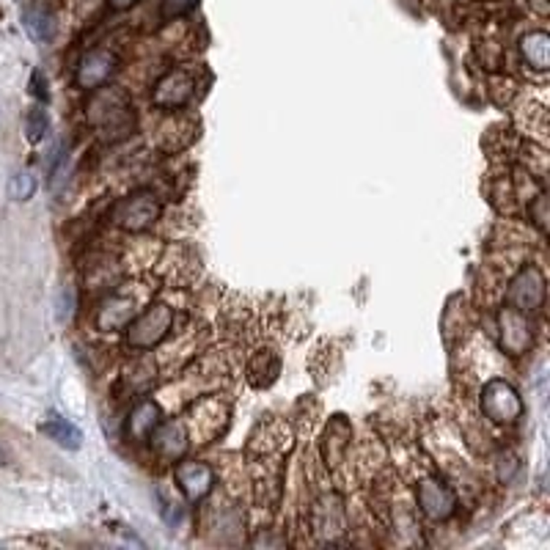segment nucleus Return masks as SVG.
<instances>
[{
  "mask_svg": "<svg viewBox=\"0 0 550 550\" xmlns=\"http://www.w3.org/2000/svg\"><path fill=\"white\" fill-rule=\"evenodd\" d=\"M86 116H88L91 124H96L108 138H111V132H116L113 138H124L130 132V127L135 124V113H132L130 99L122 91H116V88L94 94Z\"/></svg>",
  "mask_w": 550,
  "mask_h": 550,
  "instance_id": "1",
  "label": "nucleus"
},
{
  "mask_svg": "<svg viewBox=\"0 0 550 550\" xmlns=\"http://www.w3.org/2000/svg\"><path fill=\"white\" fill-rule=\"evenodd\" d=\"M160 218V202L152 190H135L113 207V223L124 231H143Z\"/></svg>",
  "mask_w": 550,
  "mask_h": 550,
  "instance_id": "2",
  "label": "nucleus"
},
{
  "mask_svg": "<svg viewBox=\"0 0 550 550\" xmlns=\"http://www.w3.org/2000/svg\"><path fill=\"white\" fill-rule=\"evenodd\" d=\"M171 325H174V311L168 306H163V303L149 306L143 314H138L127 325V338L138 349H152L168 336Z\"/></svg>",
  "mask_w": 550,
  "mask_h": 550,
  "instance_id": "3",
  "label": "nucleus"
},
{
  "mask_svg": "<svg viewBox=\"0 0 550 550\" xmlns=\"http://www.w3.org/2000/svg\"><path fill=\"white\" fill-rule=\"evenodd\" d=\"M482 413L495 424H515L523 416V399L507 380H490L482 391Z\"/></svg>",
  "mask_w": 550,
  "mask_h": 550,
  "instance_id": "4",
  "label": "nucleus"
},
{
  "mask_svg": "<svg viewBox=\"0 0 550 550\" xmlns=\"http://www.w3.org/2000/svg\"><path fill=\"white\" fill-rule=\"evenodd\" d=\"M507 300L515 311H536L545 303V275L539 267H523L507 292Z\"/></svg>",
  "mask_w": 550,
  "mask_h": 550,
  "instance_id": "5",
  "label": "nucleus"
},
{
  "mask_svg": "<svg viewBox=\"0 0 550 550\" xmlns=\"http://www.w3.org/2000/svg\"><path fill=\"white\" fill-rule=\"evenodd\" d=\"M419 507L429 520H448L457 512V495L455 490L443 484L440 479H424L419 484Z\"/></svg>",
  "mask_w": 550,
  "mask_h": 550,
  "instance_id": "6",
  "label": "nucleus"
},
{
  "mask_svg": "<svg viewBox=\"0 0 550 550\" xmlns=\"http://www.w3.org/2000/svg\"><path fill=\"white\" fill-rule=\"evenodd\" d=\"M195 94V77L190 69H171L158 86H155V105L163 111H174L187 105Z\"/></svg>",
  "mask_w": 550,
  "mask_h": 550,
  "instance_id": "7",
  "label": "nucleus"
},
{
  "mask_svg": "<svg viewBox=\"0 0 550 550\" xmlns=\"http://www.w3.org/2000/svg\"><path fill=\"white\" fill-rule=\"evenodd\" d=\"M116 64H119V59L111 53V50L96 47V50H91V53H86L83 61L77 64L75 83L86 91H96L99 86H105L108 77L116 72Z\"/></svg>",
  "mask_w": 550,
  "mask_h": 550,
  "instance_id": "8",
  "label": "nucleus"
},
{
  "mask_svg": "<svg viewBox=\"0 0 550 550\" xmlns=\"http://www.w3.org/2000/svg\"><path fill=\"white\" fill-rule=\"evenodd\" d=\"M174 479H176V484L185 492L187 501H202L204 495H210V490L215 484L212 468L204 465V463H193V460L179 463L176 471H174Z\"/></svg>",
  "mask_w": 550,
  "mask_h": 550,
  "instance_id": "9",
  "label": "nucleus"
},
{
  "mask_svg": "<svg viewBox=\"0 0 550 550\" xmlns=\"http://www.w3.org/2000/svg\"><path fill=\"white\" fill-rule=\"evenodd\" d=\"M528 344H531V328H528L523 311L507 309L501 314V347L509 356H520V353H526Z\"/></svg>",
  "mask_w": 550,
  "mask_h": 550,
  "instance_id": "10",
  "label": "nucleus"
},
{
  "mask_svg": "<svg viewBox=\"0 0 550 550\" xmlns=\"http://www.w3.org/2000/svg\"><path fill=\"white\" fill-rule=\"evenodd\" d=\"M152 446H155V452L168 457V460H176L187 452V432L182 424L176 421H166V424H158L152 429Z\"/></svg>",
  "mask_w": 550,
  "mask_h": 550,
  "instance_id": "11",
  "label": "nucleus"
},
{
  "mask_svg": "<svg viewBox=\"0 0 550 550\" xmlns=\"http://www.w3.org/2000/svg\"><path fill=\"white\" fill-rule=\"evenodd\" d=\"M138 309H135V300L127 297V294H113L105 309L99 311L96 317V325L103 328V330H116V328H127L132 320H135Z\"/></svg>",
  "mask_w": 550,
  "mask_h": 550,
  "instance_id": "12",
  "label": "nucleus"
},
{
  "mask_svg": "<svg viewBox=\"0 0 550 550\" xmlns=\"http://www.w3.org/2000/svg\"><path fill=\"white\" fill-rule=\"evenodd\" d=\"M520 53L528 61V67L545 72L550 67V36L545 31H531L520 41Z\"/></svg>",
  "mask_w": 550,
  "mask_h": 550,
  "instance_id": "13",
  "label": "nucleus"
},
{
  "mask_svg": "<svg viewBox=\"0 0 550 550\" xmlns=\"http://www.w3.org/2000/svg\"><path fill=\"white\" fill-rule=\"evenodd\" d=\"M23 25L36 41H50L53 39V14H50L41 4H31L23 12Z\"/></svg>",
  "mask_w": 550,
  "mask_h": 550,
  "instance_id": "14",
  "label": "nucleus"
},
{
  "mask_svg": "<svg viewBox=\"0 0 550 550\" xmlns=\"http://www.w3.org/2000/svg\"><path fill=\"white\" fill-rule=\"evenodd\" d=\"M158 424H160V410H158V405H155V402H140V405L132 410L130 421H127V432H130V437H149Z\"/></svg>",
  "mask_w": 550,
  "mask_h": 550,
  "instance_id": "15",
  "label": "nucleus"
},
{
  "mask_svg": "<svg viewBox=\"0 0 550 550\" xmlns=\"http://www.w3.org/2000/svg\"><path fill=\"white\" fill-rule=\"evenodd\" d=\"M41 432H44L47 437H53V440H56L59 446H64V448H80V440H83L80 429H77L72 421L61 419V416H50V419L41 424Z\"/></svg>",
  "mask_w": 550,
  "mask_h": 550,
  "instance_id": "16",
  "label": "nucleus"
},
{
  "mask_svg": "<svg viewBox=\"0 0 550 550\" xmlns=\"http://www.w3.org/2000/svg\"><path fill=\"white\" fill-rule=\"evenodd\" d=\"M50 130V119H47V111L41 108H31L28 116H25V132H28V140L39 143Z\"/></svg>",
  "mask_w": 550,
  "mask_h": 550,
  "instance_id": "17",
  "label": "nucleus"
},
{
  "mask_svg": "<svg viewBox=\"0 0 550 550\" xmlns=\"http://www.w3.org/2000/svg\"><path fill=\"white\" fill-rule=\"evenodd\" d=\"M36 193V179L28 174V171H20L12 176L9 182V195L14 198V202H28V198Z\"/></svg>",
  "mask_w": 550,
  "mask_h": 550,
  "instance_id": "18",
  "label": "nucleus"
},
{
  "mask_svg": "<svg viewBox=\"0 0 550 550\" xmlns=\"http://www.w3.org/2000/svg\"><path fill=\"white\" fill-rule=\"evenodd\" d=\"M198 6V0H163V17L171 20V17H182L187 12H193Z\"/></svg>",
  "mask_w": 550,
  "mask_h": 550,
  "instance_id": "19",
  "label": "nucleus"
},
{
  "mask_svg": "<svg viewBox=\"0 0 550 550\" xmlns=\"http://www.w3.org/2000/svg\"><path fill=\"white\" fill-rule=\"evenodd\" d=\"M59 322L64 325V322H69L72 320V314H75V292L67 286V289H61V294H59Z\"/></svg>",
  "mask_w": 550,
  "mask_h": 550,
  "instance_id": "20",
  "label": "nucleus"
},
{
  "mask_svg": "<svg viewBox=\"0 0 550 550\" xmlns=\"http://www.w3.org/2000/svg\"><path fill=\"white\" fill-rule=\"evenodd\" d=\"M531 215H534L536 229L545 234V231H547V195H545V193L536 195V202H534V207H531Z\"/></svg>",
  "mask_w": 550,
  "mask_h": 550,
  "instance_id": "21",
  "label": "nucleus"
},
{
  "mask_svg": "<svg viewBox=\"0 0 550 550\" xmlns=\"http://www.w3.org/2000/svg\"><path fill=\"white\" fill-rule=\"evenodd\" d=\"M33 94L36 99H47V83H41V72H33Z\"/></svg>",
  "mask_w": 550,
  "mask_h": 550,
  "instance_id": "22",
  "label": "nucleus"
},
{
  "mask_svg": "<svg viewBox=\"0 0 550 550\" xmlns=\"http://www.w3.org/2000/svg\"><path fill=\"white\" fill-rule=\"evenodd\" d=\"M138 4V0H108V6L113 9V12H127V9H132Z\"/></svg>",
  "mask_w": 550,
  "mask_h": 550,
  "instance_id": "23",
  "label": "nucleus"
},
{
  "mask_svg": "<svg viewBox=\"0 0 550 550\" xmlns=\"http://www.w3.org/2000/svg\"><path fill=\"white\" fill-rule=\"evenodd\" d=\"M6 463V455H4V448H0V465H4Z\"/></svg>",
  "mask_w": 550,
  "mask_h": 550,
  "instance_id": "24",
  "label": "nucleus"
}]
</instances>
